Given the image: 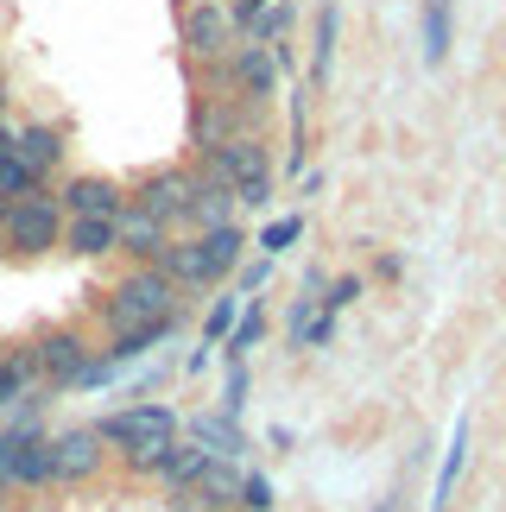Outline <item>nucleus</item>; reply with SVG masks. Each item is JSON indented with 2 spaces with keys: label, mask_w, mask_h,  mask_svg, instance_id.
Returning <instances> with one entry per match:
<instances>
[{
  "label": "nucleus",
  "mask_w": 506,
  "mask_h": 512,
  "mask_svg": "<svg viewBox=\"0 0 506 512\" xmlns=\"http://www.w3.org/2000/svg\"><path fill=\"white\" fill-rule=\"evenodd\" d=\"M241 253H247V234H241V222H228V228H203V234H190V241L178 247V241H165V253L152 266L159 272H171L184 291H197V285H216V279H228V272L241 266Z\"/></svg>",
  "instance_id": "f257e3e1"
},
{
  "label": "nucleus",
  "mask_w": 506,
  "mask_h": 512,
  "mask_svg": "<svg viewBox=\"0 0 506 512\" xmlns=\"http://www.w3.org/2000/svg\"><path fill=\"white\" fill-rule=\"evenodd\" d=\"M95 430H102V443H114L133 468H159V456H165L171 443H178V411H171V405H146V399H140V405L108 411V418L95 424Z\"/></svg>",
  "instance_id": "f03ea898"
},
{
  "label": "nucleus",
  "mask_w": 506,
  "mask_h": 512,
  "mask_svg": "<svg viewBox=\"0 0 506 512\" xmlns=\"http://www.w3.org/2000/svg\"><path fill=\"white\" fill-rule=\"evenodd\" d=\"M178 298H184V285L171 279V272L140 266V272H127V279L108 291L102 323H108V336L114 329H140V323H165V317H178Z\"/></svg>",
  "instance_id": "7ed1b4c3"
},
{
  "label": "nucleus",
  "mask_w": 506,
  "mask_h": 512,
  "mask_svg": "<svg viewBox=\"0 0 506 512\" xmlns=\"http://www.w3.org/2000/svg\"><path fill=\"white\" fill-rule=\"evenodd\" d=\"M197 177H216V184H228L241 196V209H266L272 203V159H266V140L260 133H235L228 146L203 152Z\"/></svg>",
  "instance_id": "20e7f679"
},
{
  "label": "nucleus",
  "mask_w": 506,
  "mask_h": 512,
  "mask_svg": "<svg viewBox=\"0 0 506 512\" xmlns=\"http://www.w3.org/2000/svg\"><path fill=\"white\" fill-rule=\"evenodd\" d=\"M64 241V203L45 190L32 196H13L7 209H0V247L19 253V260H38V253H57Z\"/></svg>",
  "instance_id": "39448f33"
},
{
  "label": "nucleus",
  "mask_w": 506,
  "mask_h": 512,
  "mask_svg": "<svg viewBox=\"0 0 506 512\" xmlns=\"http://www.w3.org/2000/svg\"><path fill=\"white\" fill-rule=\"evenodd\" d=\"M178 38H184L190 64H216V57H228L241 45V26H235V13H228L222 0H190L184 19H178Z\"/></svg>",
  "instance_id": "423d86ee"
},
{
  "label": "nucleus",
  "mask_w": 506,
  "mask_h": 512,
  "mask_svg": "<svg viewBox=\"0 0 506 512\" xmlns=\"http://www.w3.org/2000/svg\"><path fill=\"white\" fill-rule=\"evenodd\" d=\"M279 57H272V45H253V38H241L235 51H228V95L247 108H266L272 95H279Z\"/></svg>",
  "instance_id": "0eeeda50"
},
{
  "label": "nucleus",
  "mask_w": 506,
  "mask_h": 512,
  "mask_svg": "<svg viewBox=\"0 0 506 512\" xmlns=\"http://www.w3.org/2000/svg\"><path fill=\"white\" fill-rule=\"evenodd\" d=\"M190 190H197V171H184V165H165V171L140 177V184L127 190V203H133V209H146V215H159L165 228H178L184 215H190Z\"/></svg>",
  "instance_id": "6e6552de"
},
{
  "label": "nucleus",
  "mask_w": 506,
  "mask_h": 512,
  "mask_svg": "<svg viewBox=\"0 0 506 512\" xmlns=\"http://www.w3.org/2000/svg\"><path fill=\"white\" fill-rule=\"evenodd\" d=\"M0 468H7V481H19V487H45V481H57V475H51V437H45L38 424L0 430Z\"/></svg>",
  "instance_id": "1a4fd4ad"
},
{
  "label": "nucleus",
  "mask_w": 506,
  "mask_h": 512,
  "mask_svg": "<svg viewBox=\"0 0 506 512\" xmlns=\"http://www.w3.org/2000/svg\"><path fill=\"white\" fill-rule=\"evenodd\" d=\"M32 361H38V380H57L70 386L76 373L95 361V348L83 342V329H45V336L32 342Z\"/></svg>",
  "instance_id": "9d476101"
},
{
  "label": "nucleus",
  "mask_w": 506,
  "mask_h": 512,
  "mask_svg": "<svg viewBox=\"0 0 506 512\" xmlns=\"http://www.w3.org/2000/svg\"><path fill=\"white\" fill-rule=\"evenodd\" d=\"M57 203H64V215H121L127 190L114 184V177H102V171H76L70 184L57 190Z\"/></svg>",
  "instance_id": "9b49d317"
},
{
  "label": "nucleus",
  "mask_w": 506,
  "mask_h": 512,
  "mask_svg": "<svg viewBox=\"0 0 506 512\" xmlns=\"http://www.w3.org/2000/svg\"><path fill=\"white\" fill-rule=\"evenodd\" d=\"M64 253L76 260H108V253H121V222L114 215H64Z\"/></svg>",
  "instance_id": "f8f14e48"
},
{
  "label": "nucleus",
  "mask_w": 506,
  "mask_h": 512,
  "mask_svg": "<svg viewBox=\"0 0 506 512\" xmlns=\"http://www.w3.org/2000/svg\"><path fill=\"white\" fill-rule=\"evenodd\" d=\"M178 494L190 500V506H235V494H241V468H235V456H209L203 468H197V481H184Z\"/></svg>",
  "instance_id": "ddd939ff"
},
{
  "label": "nucleus",
  "mask_w": 506,
  "mask_h": 512,
  "mask_svg": "<svg viewBox=\"0 0 506 512\" xmlns=\"http://www.w3.org/2000/svg\"><path fill=\"white\" fill-rule=\"evenodd\" d=\"M102 468V430H64L51 437V475L57 481H83Z\"/></svg>",
  "instance_id": "4468645a"
},
{
  "label": "nucleus",
  "mask_w": 506,
  "mask_h": 512,
  "mask_svg": "<svg viewBox=\"0 0 506 512\" xmlns=\"http://www.w3.org/2000/svg\"><path fill=\"white\" fill-rule=\"evenodd\" d=\"M171 336H178V317H165V323H140V329H114L108 348H102V361L121 373V367H133V361H146L152 348H165Z\"/></svg>",
  "instance_id": "2eb2a0df"
},
{
  "label": "nucleus",
  "mask_w": 506,
  "mask_h": 512,
  "mask_svg": "<svg viewBox=\"0 0 506 512\" xmlns=\"http://www.w3.org/2000/svg\"><path fill=\"white\" fill-rule=\"evenodd\" d=\"M114 222H121V253H133L140 266H152L165 253V241H171V228L159 222V215H146V209H133V203L114 215Z\"/></svg>",
  "instance_id": "dca6fc26"
},
{
  "label": "nucleus",
  "mask_w": 506,
  "mask_h": 512,
  "mask_svg": "<svg viewBox=\"0 0 506 512\" xmlns=\"http://www.w3.org/2000/svg\"><path fill=\"white\" fill-rule=\"evenodd\" d=\"M13 152H19V159H26L38 177H51L57 165H64V127H51V121L13 127Z\"/></svg>",
  "instance_id": "f3484780"
},
{
  "label": "nucleus",
  "mask_w": 506,
  "mask_h": 512,
  "mask_svg": "<svg viewBox=\"0 0 506 512\" xmlns=\"http://www.w3.org/2000/svg\"><path fill=\"white\" fill-rule=\"evenodd\" d=\"M291 26H298V7H291V0H272L266 13H253V19H247V32H241V38H253V45H272L279 70H291Z\"/></svg>",
  "instance_id": "a211bd4d"
},
{
  "label": "nucleus",
  "mask_w": 506,
  "mask_h": 512,
  "mask_svg": "<svg viewBox=\"0 0 506 512\" xmlns=\"http://www.w3.org/2000/svg\"><path fill=\"white\" fill-rule=\"evenodd\" d=\"M336 32H342V13L323 7L310 13V95H323L329 89V64H336Z\"/></svg>",
  "instance_id": "6ab92c4d"
},
{
  "label": "nucleus",
  "mask_w": 506,
  "mask_h": 512,
  "mask_svg": "<svg viewBox=\"0 0 506 512\" xmlns=\"http://www.w3.org/2000/svg\"><path fill=\"white\" fill-rule=\"evenodd\" d=\"M462 468H469V418H456L450 443H443V468H437V487H431V512H450V500H456V481H462Z\"/></svg>",
  "instance_id": "aec40b11"
},
{
  "label": "nucleus",
  "mask_w": 506,
  "mask_h": 512,
  "mask_svg": "<svg viewBox=\"0 0 506 512\" xmlns=\"http://www.w3.org/2000/svg\"><path fill=\"white\" fill-rule=\"evenodd\" d=\"M424 64H443L450 57V45H456V0H424Z\"/></svg>",
  "instance_id": "412c9836"
},
{
  "label": "nucleus",
  "mask_w": 506,
  "mask_h": 512,
  "mask_svg": "<svg viewBox=\"0 0 506 512\" xmlns=\"http://www.w3.org/2000/svg\"><path fill=\"white\" fill-rule=\"evenodd\" d=\"M190 437H197L209 456H235V462H241V449H247V430H241L235 411H222V418H197V424H190Z\"/></svg>",
  "instance_id": "4be33fe9"
},
{
  "label": "nucleus",
  "mask_w": 506,
  "mask_h": 512,
  "mask_svg": "<svg viewBox=\"0 0 506 512\" xmlns=\"http://www.w3.org/2000/svg\"><path fill=\"white\" fill-rule=\"evenodd\" d=\"M260 336H266V304L260 298H241V317H235V329H228V342H222L228 361H247Z\"/></svg>",
  "instance_id": "5701e85b"
},
{
  "label": "nucleus",
  "mask_w": 506,
  "mask_h": 512,
  "mask_svg": "<svg viewBox=\"0 0 506 512\" xmlns=\"http://www.w3.org/2000/svg\"><path fill=\"white\" fill-rule=\"evenodd\" d=\"M38 380V361H32V348H13V354H0V405H13V399H26Z\"/></svg>",
  "instance_id": "b1692460"
},
{
  "label": "nucleus",
  "mask_w": 506,
  "mask_h": 512,
  "mask_svg": "<svg viewBox=\"0 0 506 512\" xmlns=\"http://www.w3.org/2000/svg\"><path fill=\"white\" fill-rule=\"evenodd\" d=\"M209 462V449L197 443V437H190V443H171L165 449V456H159V468H152V475H165L171 487H184V481H197V468Z\"/></svg>",
  "instance_id": "393cba45"
},
{
  "label": "nucleus",
  "mask_w": 506,
  "mask_h": 512,
  "mask_svg": "<svg viewBox=\"0 0 506 512\" xmlns=\"http://www.w3.org/2000/svg\"><path fill=\"white\" fill-rule=\"evenodd\" d=\"M298 234H304V215H279V222L260 228V253H266V260H279V253L298 247Z\"/></svg>",
  "instance_id": "a878e982"
},
{
  "label": "nucleus",
  "mask_w": 506,
  "mask_h": 512,
  "mask_svg": "<svg viewBox=\"0 0 506 512\" xmlns=\"http://www.w3.org/2000/svg\"><path fill=\"white\" fill-rule=\"evenodd\" d=\"M235 317H241V291H235V298H216V304H209V317H203V348H222L228 329H235Z\"/></svg>",
  "instance_id": "bb28decb"
},
{
  "label": "nucleus",
  "mask_w": 506,
  "mask_h": 512,
  "mask_svg": "<svg viewBox=\"0 0 506 512\" xmlns=\"http://www.w3.org/2000/svg\"><path fill=\"white\" fill-rule=\"evenodd\" d=\"M32 190H45V177H38V171H32V165H26V159L13 152V159L0 165V196L13 203V196H32Z\"/></svg>",
  "instance_id": "cd10ccee"
},
{
  "label": "nucleus",
  "mask_w": 506,
  "mask_h": 512,
  "mask_svg": "<svg viewBox=\"0 0 506 512\" xmlns=\"http://www.w3.org/2000/svg\"><path fill=\"white\" fill-rule=\"evenodd\" d=\"M247 361H228V380H222V411H235L241 418V405H247Z\"/></svg>",
  "instance_id": "c85d7f7f"
},
{
  "label": "nucleus",
  "mask_w": 506,
  "mask_h": 512,
  "mask_svg": "<svg viewBox=\"0 0 506 512\" xmlns=\"http://www.w3.org/2000/svg\"><path fill=\"white\" fill-rule=\"evenodd\" d=\"M355 298H361V279H355V272H342V279L329 285V298H317V304H323V310H336V317H342V310L355 304Z\"/></svg>",
  "instance_id": "c756f323"
},
{
  "label": "nucleus",
  "mask_w": 506,
  "mask_h": 512,
  "mask_svg": "<svg viewBox=\"0 0 506 512\" xmlns=\"http://www.w3.org/2000/svg\"><path fill=\"white\" fill-rule=\"evenodd\" d=\"M241 506L247 512H272V481L266 475H241Z\"/></svg>",
  "instance_id": "7c9ffc66"
},
{
  "label": "nucleus",
  "mask_w": 506,
  "mask_h": 512,
  "mask_svg": "<svg viewBox=\"0 0 506 512\" xmlns=\"http://www.w3.org/2000/svg\"><path fill=\"white\" fill-rule=\"evenodd\" d=\"M266 7H272V0H235V7H228V13H235V26L247 32V19H253V13H266Z\"/></svg>",
  "instance_id": "2f4dec72"
},
{
  "label": "nucleus",
  "mask_w": 506,
  "mask_h": 512,
  "mask_svg": "<svg viewBox=\"0 0 506 512\" xmlns=\"http://www.w3.org/2000/svg\"><path fill=\"white\" fill-rule=\"evenodd\" d=\"M260 285H266V260H253V266L241 272V291H260Z\"/></svg>",
  "instance_id": "473e14b6"
},
{
  "label": "nucleus",
  "mask_w": 506,
  "mask_h": 512,
  "mask_svg": "<svg viewBox=\"0 0 506 512\" xmlns=\"http://www.w3.org/2000/svg\"><path fill=\"white\" fill-rule=\"evenodd\" d=\"M7 159H13V127L0 121V165H7Z\"/></svg>",
  "instance_id": "72a5a7b5"
},
{
  "label": "nucleus",
  "mask_w": 506,
  "mask_h": 512,
  "mask_svg": "<svg viewBox=\"0 0 506 512\" xmlns=\"http://www.w3.org/2000/svg\"><path fill=\"white\" fill-rule=\"evenodd\" d=\"M0 114H7V76H0Z\"/></svg>",
  "instance_id": "f704fd0d"
},
{
  "label": "nucleus",
  "mask_w": 506,
  "mask_h": 512,
  "mask_svg": "<svg viewBox=\"0 0 506 512\" xmlns=\"http://www.w3.org/2000/svg\"><path fill=\"white\" fill-rule=\"evenodd\" d=\"M0 481H7V468H0Z\"/></svg>",
  "instance_id": "c9c22d12"
},
{
  "label": "nucleus",
  "mask_w": 506,
  "mask_h": 512,
  "mask_svg": "<svg viewBox=\"0 0 506 512\" xmlns=\"http://www.w3.org/2000/svg\"><path fill=\"white\" fill-rule=\"evenodd\" d=\"M0 209H7V196H0Z\"/></svg>",
  "instance_id": "e433bc0d"
},
{
  "label": "nucleus",
  "mask_w": 506,
  "mask_h": 512,
  "mask_svg": "<svg viewBox=\"0 0 506 512\" xmlns=\"http://www.w3.org/2000/svg\"><path fill=\"white\" fill-rule=\"evenodd\" d=\"M0 354H7V348H0Z\"/></svg>",
  "instance_id": "4c0bfd02"
},
{
  "label": "nucleus",
  "mask_w": 506,
  "mask_h": 512,
  "mask_svg": "<svg viewBox=\"0 0 506 512\" xmlns=\"http://www.w3.org/2000/svg\"><path fill=\"white\" fill-rule=\"evenodd\" d=\"M0 487H7V481H0Z\"/></svg>",
  "instance_id": "58836bf2"
}]
</instances>
